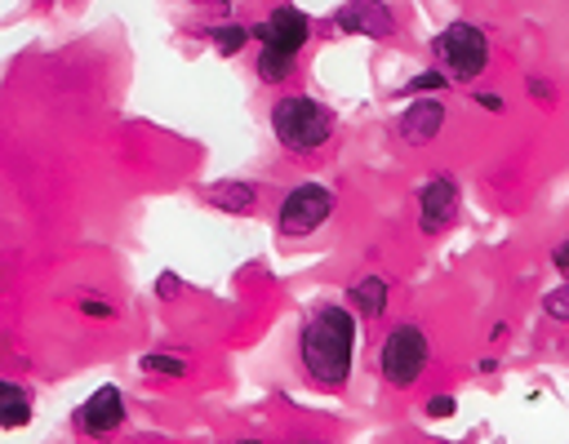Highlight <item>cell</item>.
<instances>
[{
	"label": "cell",
	"instance_id": "12",
	"mask_svg": "<svg viewBox=\"0 0 569 444\" xmlns=\"http://www.w3.org/2000/svg\"><path fill=\"white\" fill-rule=\"evenodd\" d=\"M352 307H356L365 320L383 316V312H388V280H383V276H365V280H356V284H352Z\"/></svg>",
	"mask_w": 569,
	"mask_h": 444
},
{
	"label": "cell",
	"instance_id": "13",
	"mask_svg": "<svg viewBox=\"0 0 569 444\" xmlns=\"http://www.w3.org/2000/svg\"><path fill=\"white\" fill-rule=\"evenodd\" d=\"M290 72H294V54H280V49H263V54H258V80L276 85Z\"/></svg>",
	"mask_w": 569,
	"mask_h": 444
},
{
	"label": "cell",
	"instance_id": "15",
	"mask_svg": "<svg viewBox=\"0 0 569 444\" xmlns=\"http://www.w3.org/2000/svg\"><path fill=\"white\" fill-rule=\"evenodd\" d=\"M138 369L142 373H161V378H187V360H178V356H142Z\"/></svg>",
	"mask_w": 569,
	"mask_h": 444
},
{
	"label": "cell",
	"instance_id": "7",
	"mask_svg": "<svg viewBox=\"0 0 569 444\" xmlns=\"http://www.w3.org/2000/svg\"><path fill=\"white\" fill-rule=\"evenodd\" d=\"M307 31L312 27H307L303 10H294V5H280V10H271V18L254 23V36L263 40V49H280V54H299Z\"/></svg>",
	"mask_w": 569,
	"mask_h": 444
},
{
	"label": "cell",
	"instance_id": "18",
	"mask_svg": "<svg viewBox=\"0 0 569 444\" xmlns=\"http://www.w3.org/2000/svg\"><path fill=\"white\" fill-rule=\"evenodd\" d=\"M450 76L445 72H418L409 85H405V93H432V89H441Z\"/></svg>",
	"mask_w": 569,
	"mask_h": 444
},
{
	"label": "cell",
	"instance_id": "8",
	"mask_svg": "<svg viewBox=\"0 0 569 444\" xmlns=\"http://www.w3.org/2000/svg\"><path fill=\"white\" fill-rule=\"evenodd\" d=\"M80 427H85V435H99V440H108L112 431H121V422H125V401H121V391L116 386H99L93 396L80 405Z\"/></svg>",
	"mask_w": 569,
	"mask_h": 444
},
{
	"label": "cell",
	"instance_id": "24",
	"mask_svg": "<svg viewBox=\"0 0 569 444\" xmlns=\"http://www.w3.org/2000/svg\"><path fill=\"white\" fill-rule=\"evenodd\" d=\"M174 293H178V284H174V276H165L161 280V299H174Z\"/></svg>",
	"mask_w": 569,
	"mask_h": 444
},
{
	"label": "cell",
	"instance_id": "4",
	"mask_svg": "<svg viewBox=\"0 0 569 444\" xmlns=\"http://www.w3.org/2000/svg\"><path fill=\"white\" fill-rule=\"evenodd\" d=\"M378 365H383V378L392 386H414L422 365H427V333L418 325H396L388 338H383V356H378Z\"/></svg>",
	"mask_w": 569,
	"mask_h": 444
},
{
	"label": "cell",
	"instance_id": "6",
	"mask_svg": "<svg viewBox=\"0 0 569 444\" xmlns=\"http://www.w3.org/2000/svg\"><path fill=\"white\" fill-rule=\"evenodd\" d=\"M458 218V187L450 178H432L418 187V227L422 236H441Z\"/></svg>",
	"mask_w": 569,
	"mask_h": 444
},
{
	"label": "cell",
	"instance_id": "1",
	"mask_svg": "<svg viewBox=\"0 0 569 444\" xmlns=\"http://www.w3.org/2000/svg\"><path fill=\"white\" fill-rule=\"evenodd\" d=\"M352 347H356V320L343 307H320L303 325L299 356L316 386H343L352 373Z\"/></svg>",
	"mask_w": 569,
	"mask_h": 444
},
{
	"label": "cell",
	"instance_id": "9",
	"mask_svg": "<svg viewBox=\"0 0 569 444\" xmlns=\"http://www.w3.org/2000/svg\"><path fill=\"white\" fill-rule=\"evenodd\" d=\"M441 125H445V107L437 103V98H418V103H409V112L396 120V134L409 147H422V142H432L441 134Z\"/></svg>",
	"mask_w": 569,
	"mask_h": 444
},
{
	"label": "cell",
	"instance_id": "21",
	"mask_svg": "<svg viewBox=\"0 0 569 444\" xmlns=\"http://www.w3.org/2000/svg\"><path fill=\"white\" fill-rule=\"evenodd\" d=\"M552 263H556V271H565V276H569V240H560V244H556Z\"/></svg>",
	"mask_w": 569,
	"mask_h": 444
},
{
	"label": "cell",
	"instance_id": "11",
	"mask_svg": "<svg viewBox=\"0 0 569 444\" xmlns=\"http://www.w3.org/2000/svg\"><path fill=\"white\" fill-rule=\"evenodd\" d=\"M339 23L347 31H361V36H392V14L383 5H343Z\"/></svg>",
	"mask_w": 569,
	"mask_h": 444
},
{
	"label": "cell",
	"instance_id": "19",
	"mask_svg": "<svg viewBox=\"0 0 569 444\" xmlns=\"http://www.w3.org/2000/svg\"><path fill=\"white\" fill-rule=\"evenodd\" d=\"M422 414H427V418H450V414H454V401H450V396H437V401H427Z\"/></svg>",
	"mask_w": 569,
	"mask_h": 444
},
{
	"label": "cell",
	"instance_id": "3",
	"mask_svg": "<svg viewBox=\"0 0 569 444\" xmlns=\"http://www.w3.org/2000/svg\"><path fill=\"white\" fill-rule=\"evenodd\" d=\"M437 63H445L450 80H477L490 67V40L477 23H450L437 36Z\"/></svg>",
	"mask_w": 569,
	"mask_h": 444
},
{
	"label": "cell",
	"instance_id": "20",
	"mask_svg": "<svg viewBox=\"0 0 569 444\" xmlns=\"http://www.w3.org/2000/svg\"><path fill=\"white\" fill-rule=\"evenodd\" d=\"M530 98H539V103H556V85H547V80H530Z\"/></svg>",
	"mask_w": 569,
	"mask_h": 444
},
{
	"label": "cell",
	"instance_id": "5",
	"mask_svg": "<svg viewBox=\"0 0 569 444\" xmlns=\"http://www.w3.org/2000/svg\"><path fill=\"white\" fill-rule=\"evenodd\" d=\"M329 214H334V191L320 187V182H299L290 195H284L276 227H280V236H312Z\"/></svg>",
	"mask_w": 569,
	"mask_h": 444
},
{
	"label": "cell",
	"instance_id": "23",
	"mask_svg": "<svg viewBox=\"0 0 569 444\" xmlns=\"http://www.w3.org/2000/svg\"><path fill=\"white\" fill-rule=\"evenodd\" d=\"M85 316H93V320H103V316H112V307H108V303H85Z\"/></svg>",
	"mask_w": 569,
	"mask_h": 444
},
{
	"label": "cell",
	"instance_id": "16",
	"mask_svg": "<svg viewBox=\"0 0 569 444\" xmlns=\"http://www.w3.org/2000/svg\"><path fill=\"white\" fill-rule=\"evenodd\" d=\"M250 31H254V27H241V23H223V27H214V40H218V49H223V54H241V45L250 40Z\"/></svg>",
	"mask_w": 569,
	"mask_h": 444
},
{
	"label": "cell",
	"instance_id": "14",
	"mask_svg": "<svg viewBox=\"0 0 569 444\" xmlns=\"http://www.w3.org/2000/svg\"><path fill=\"white\" fill-rule=\"evenodd\" d=\"M0 396H5V414H0V418H5V427H10V431H14V427H23V422L31 418V405L23 401V391H18L14 382L0 386Z\"/></svg>",
	"mask_w": 569,
	"mask_h": 444
},
{
	"label": "cell",
	"instance_id": "17",
	"mask_svg": "<svg viewBox=\"0 0 569 444\" xmlns=\"http://www.w3.org/2000/svg\"><path fill=\"white\" fill-rule=\"evenodd\" d=\"M543 312H547L552 320H569V284H560V289L547 293V299H543Z\"/></svg>",
	"mask_w": 569,
	"mask_h": 444
},
{
	"label": "cell",
	"instance_id": "2",
	"mask_svg": "<svg viewBox=\"0 0 569 444\" xmlns=\"http://www.w3.org/2000/svg\"><path fill=\"white\" fill-rule=\"evenodd\" d=\"M271 134L280 138V147H290V152H316V147H325L329 134H334V116H329V107H320L316 98L294 93L271 107Z\"/></svg>",
	"mask_w": 569,
	"mask_h": 444
},
{
	"label": "cell",
	"instance_id": "22",
	"mask_svg": "<svg viewBox=\"0 0 569 444\" xmlns=\"http://www.w3.org/2000/svg\"><path fill=\"white\" fill-rule=\"evenodd\" d=\"M477 103H481L485 112H503V98H498V93H490V89H485V93H477Z\"/></svg>",
	"mask_w": 569,
	"mask_h": 444
},
{
	"label": "cell",
	"instance_id": "10",
	"mask_svg": "<svg viewBox=\"0 0 569 444\" xmlns=\"http://www.w3.org/2000/svg\"><path fill=\"white\" fill-rule=\"evenodd\" d=\"M205 201L214 210H223V214H254L258 210V187H250V182H214L205 191Z\"/></svg>",
	"mask_w": 569,
	"mask_h": 444
}]
</instances>
